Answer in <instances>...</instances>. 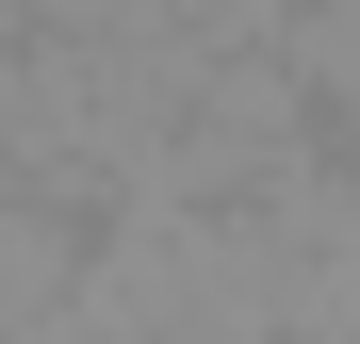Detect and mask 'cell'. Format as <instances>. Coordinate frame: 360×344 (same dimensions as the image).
<instances>
[{"label": "cell", "instance_id": "cell-1", "mask_svg": "<svg viewBox=\"0 0 360 344\" xmlns=\"http://www.w3.org/2000/svg\"><path fill=\"white\" fill-rule=\"evenodd\" d=\"M278 66H295V98H311V132H360V0H278Z\"/></svg>", "mask_w": 360, "mask_h": 344}]
</instances>
